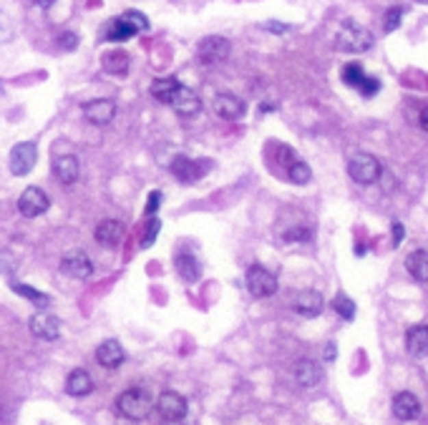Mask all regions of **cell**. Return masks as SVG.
Here are the masks:
<instances>
[{
	"label": "cell",
	"instance_id": "6da1fadb",
	"mask_svg": "<svg viewBox=\"0 0 428 425\" xmlns=\"http://www.w3.org/2000/svg\"><path fill=\"white\" fill-rule=\"evenodd\" d=\"M335 43H338V48L345 51V53H366V51L373 48L375 38H373V33L368 31V28H363L360 23L345 21V23L340 25V31H338Z\"/></svg>",
	"mask_w": 428,
	"mask_h": 425
},
{
	"label": "cell",
	"instance_id": "7a4b0ae2",
	"mask_svg": "<svg viewBox=\"0 0 428 425\" xmlns=\"http://www.w3.org/2000/svg\"><path fill=\"white\" fill-rule=\"evenodd\" d=\"M151 408H154V400L144 387H129L116 398V410L129 420H144L149 417Z\"/></svg>",
	"mask_w": 428,
	"mask_h": 425
},
{
	"label": "cell",
	"instance_id": "3957f363",
	"mask_svg": "<svg viewBox=\"0 0 428 425\" xmlns=\"http://www.w3.org/2000/svg\"><path fill=\"white\" fill-rule=\"evenodd\" d=\"M348 174L355 184H375L383 174V166L381 162L375 159L373 154H366V151H360V154H353L351 162H348Z\"/></svg>",
	"mask_w": 428,
	"mask_h": 425
},
{
	"label": "cell",
	"instance_id": "277c9868",
	"mask_svg": "<svg viewBox=\"0 0 428 425\" xmlns=\"http://www.w3.org/2000/svg\"><path fill=\"white\" fill-rule=\"evenodd\" d=\"M229 51H232V43L227 38H222V36H207L197 46V58L204 66H219V63H225L229 58Z\"/></svg>",
	"mask_w": 428,
	"mask_h": 425
},
{
	"label": "cell",
	"instance_id": "5b68a950",
	"mask_svg": "<svg viewBox=\"0 0 428 425\" xmlns=\"http://www.w3.org/2000/svg\"><path fill=\"white\" fill-rule=\"evenodd\" d=\"M247 289L252 297L257 300H265V297H273L277 292V279L270 270H265L262 264H252L247 270Z\"/></svg>",
	"mask_w": 428,
	"mask_h": 425
},
{
	"label": "cell",
	"instance_id": "8992f818",
	"mask_svg": "<svg viewBox=\"0 0 428 425\" xmlns=\"http://www.w3.org/2000/svg\"><path fill=\"white\" fill-rule=\"evenodd\" d=\"M156 410H159V415H162L166 423H179V420L187 417L189 405L179 393L166 390V393L159 395V400H156Z\"/></svg>",
	"mask_w": 428,
	"mask_h": 425
},
{
	"label": "cell",
	"instance_id": "52a82bcc",
	"mask_svg": "<svg viewBox=\"0 0 428 425\" xmlns=\"http://www.w3.org/2000/svg\"><path fill=\"white\" fill-rule=\"evenodd\" d=\"M48 207H51V201H48V196L40 192L38 186H28V189L21 194V199H18V211H21L25 219L40 217L43 211H48Z\"/></svg>",
	"mask_w": 428,
	"mask_h": 425
},
{
	"label": "cell",
	"instance_id": "ba28073f",
	"mask_svg": "<svg viewBox=\"0 0 428 425\" xmlns=\"http://www.w3.org/2000/svg\"><path fill=\"white\" fill-rule=\"evenodd\" d=\"M36 159H38L36 144L23 141V144L13 146V151H10V171H13L16 177H25V174H31V169L36 166Z\"/></svg>",
	"mask_w": 428,
	"mask_h": 425
},
{
	"label": "cell",
	"instance_id": "9c48e42d",
	"mask_svg": "<svg viewBox=\"0 0 428 425\" xmlns=\"http://www.w3.org/2000/svg\"><path fill=\"white\" fill-rule=\"evenodd\" d=\"M84 116L88 124L94 126H106L114 121L116 116V103L111 99H96V101H88L84 106Z\"/></svg>",
	"mask_w": 428,
	"mask_h": 425
},
{
	"label": "cell",
	"instance_id": "30bf717a",
	"mask_svg": "<svg viewBox=\"0 0 428 425\" xmlns=\"http://www.w3.org/2000/svg\"><path fill=\"white\" fill-rule=\"evenodd\" d=\"M61 272L66 277L73 279H88L94 274V262L84 255V252H68L61 259Z\"/></svg>",
	"mask_w": 428,
	"mask_h": 425
},
{
	"label": "cell",
	"instance_id": "8fae6325",
	"mask_svg": "<svg viewBox=\"0 0 428 425\" xmlns=\"http://www.w3.org/2000/svg\"><path fill=\"white\" fill-rule=\"evenodd\" d=\"M214 114H217L219 118H225V121H237V118L244 116V111H247V106H244V101L240 99V96H234V93H217V99H214Z\"/></svg>",
	"mask_w": 428,
	"mask_h": 425
},
{
	"label": "cell",
	"instance_id": "7c38bea8",
	"mask_svg": "<svg viewBox=\"0 0 428 425\" xmlns=\"http://www.w3.org/2000/svg\"><path fill=\"white\" fill-rule=\"evenodd\" d=\"M31 333L40 340L53 342L61 335V322H58V317L48 315V312H36L31 317Z\"/></svg>",
	"mask_w": 428,
	"mask_h": 425
},
{
	"label": "cell",
	"instance_id": "4fadbf2b",
	"mask_svg": "<svg viewBox=\"0 0 428 425\" xmlns=\"http://www.w3.org/2000/svg\"><path fill=\"white\" fill-rule=\"evenodd\" d=\"M171 174L179 179V181H197V179L207 174V164L204 162H192L189 156H174L171 159Z\"/></svg>",
	"mask_w": 428,
	"mask_h": 425
},
{
	"label": "cell",
	"instance_id": "5bb4252c",
	"mask_svg": "<svg viewBox=\"0 0 428 425\" xmlns=\"http://www.w3.org/2000/svg\"><path fill=\"white\" fill-rule=\"evenodd\" d=\"M393 415H396L398 420H403V423L416 420V417L420 415V400L413 393H408V390L398 393L396 398H393Z\"/></svg>",
	"mask_w": 428,
	"mask_h": 425
},
{
	"label": "cell",
	"instance_id": "9a60e30c",
	"mask_svg": "<svg viewBox=\"0 0 428 425\" xmlns=\"http://www.w3.org/2000/svg\"><path fill=\"white\" fill-rule=\"evenodd\" d=\"M96 360H99V365L106 368V370H116L118 365L126 360V352L116 340H106L96 348Z\"/></svg>",
	"mask_w": 428,
	"mask_h": 425
},
{
	"label": "cell",
	"instance_id": "2e32d148",
	"mask_svg": "<svg viewBox=\"0 0 428 425\" xmlns=\"http://www.w3.org/2000/svg\"><path fill=\"white\" fill-rule=\"evenodd\" d=\"M325 307V300L318 289H303V292L295 297V312L303 317H318Z\"/></svg>",
	"mask_w": 428,
	"mask_h": 425
},
{
	"label": "cell",
	"instance_id": "e0dca14e",
	"mask_svg": "<svg viewBox=\"0 0 428 425\" xmlns=\"http://www.w3.org/2000/svg\"><path fill=\"white\" fill-rule=\"evenodd\" d=\"M405 350L418 360L428 357V325H413L405 333Z\"/></svg>",
	"mask_w": 428,
	"mask_h": 425
},
{
	"label": "cell",
	"instance_id": "ac0fdd59",
	"mask_svg": "<svg viewBox=\"0 0 428 425\" xmlns=\"http://www.w3.org/2000/svg\"><path fill=\"white\" fill-rule=\"evenodd\" d=\"M94 237L101 247H116L121 237H124V224L118 219H103L101 224L96 227Z\"/></svg>",
	"mask_w": 428,
	"mask_h": 425
},
{
	"label": "cell",
	"instance_id": "d6986e66",
	"mask_svg": "<svg viewBox=\"0 0 428 425\" xmlns=\"http://www.w3.org/2000/svg\"><path fill=\"white\" fill-rule=\"evenodd\" d=\"M171 109L177 111V114H181V116H194L197 111L202 109V101H199V96H197L192 88L181 86L179 93L171 101Z\"/></svg>",
	"mask_w": 428,
	"mask_h": 425
},
{
	"label": "cell",
	"instance_id": "ffe728a7",
	"mask_svg": "<svg viewBox=\"0 0 428 425\" xmlns=\"http://www.w3.org/2000/svg\"><path fill=\"white\" fill-rule=\"evenodd\" d=\"M295 380L303 387H315L323 380V368L315 360H300L295 365Z\"/></svg>",
	"mask_w": 428,
	"mask_h": 425
},
{
	"label": "cell",
	"instance_id": "44dd1931",
	"mask_svg": "<svg viewBox=\"0 0 428 425\" xmlns=\"http://www.w3.org/2000/svg\"><path fill=\"white\" fill-rule=\"evenodd\" d=\"M405 270L416 282H428V252L426 249H416L405 257Z\"/></svg>",
	"mask_w": 428,
	"mask_h": 425
},
{
	"label": "cell",
	"instance_id": "7402d4cb",
	"mask_svg": "<svg viewBox=\"0 0 428 425\" xmlns=\"http://www.w3.org/2000/svg\"><path fill=\"white\" fill-rule=\"evenodd\" d=\"M94 390V378L86 370H73L66 380V393L73 395V398H84Z\"/></svg>",
	"mask_w": 428,
	"mask_h": 425
},
{
	"label": "cell",
	"instance_id": "603a6c76",
	"mask_svg": "<svg viewBox=\"0 0 428 425\" xmlns=\"http://www.w3.org/2000/svg\"><path fill=\"white\" fill-rule=\"evenodd\" d=\"M179 88H181V83L177 78H156L154 83H151V96H154L159 103L171 106V101L179 93Z\"/></svg>",
	"mask_w": 428,
	"mask_h": 425
},
{
	"label": "cell",
	"instance_id": "cb8c5ba5",
	"mask_svg": "<svg viewBox=\"0 0 428 425\" xmlns=\"http://www.w3.org/2000/svg\"><path fill=\"white\" fill-rule=\"evenodd\" d=\"M136 33H139V31H136L131 23H126L124 18L118 16V18H114V21H109V25H106V33H103V38L111 40V43H124V40L134 38Z\"/></svg>",
	"mask_w": 428,
	"mask_h": 425
},
{
	"label": "cell",
	"instance_id": "d4e9b609",
	"mask_svg": "<svg viewBox=\"0 0 428 425\" xmlns=\"http://www.w3.org/2000/svg\"><path fill=\"white\" fill-rule=\"evenodd\" d=\"M53 171H55V177H58V181L61 184H73L78 179V159L76 156H71V154H66V156H58L55 159V164H53Z\"/></svg>",
	"mask_w": 428,
	"mask_h": 425
},
{
	"label": "cell",
	"instance_id": "484cf974",
	"mask_svg": "<svg viewBox=\"0 0 428 425\" xmlns=\"http://www.w3.org/2000/svg\"><path fill=\"white\" fill-rule=\"evenodd\" d=\"M177 272L184 282H197L202 277V262L192 252H184V255L177 257Z\"/></svg>",
	"mask_w": 428,
	"mask_h": 425
},
{
	"label": "cell",
	"instance_id": "4316f807",
	"mask_svg": "<svg viewBox=\"0 0 428 425\" xmlns=\"http://www.w3.org/2000/svg\"><path fill=\"white\" fill-rule=\"evenodd\" d=\"M103 68L114 73V76H124L129 70V55L124 51H111V53L103 55Z\"/></svg>",
	"mask_w": 428,
	"mask_h": 425
},
{
	"label": "cell",
	"instance_id": "83f0119b",
	"mask_svg": "<svg viewBox=\"0 0 428 425\" xmlns=\"http://www.w3.org/2000/svg\"><path fill=\"white\" fill-rule=\"evenodd\" d=\"M13 292H18V294H23L25 300H31L33 305H38V307H48V294H43V292H38V289H33V287H28V285H21V282H13Z\"/></svg>",
	"mask_w": 428,
	"mask_h": 425
},
{
	"label": "cell",
	"instance_id": "f1b7e54d",
	"mask_svg": "<svg viewBox=\"0 0 428 425\" xmlns=\"http://www.w3.org/2000/svg\"><path fill=\"white\" fill-rule=\"evenodd\" d=\"M333 307H335V312L342 317V320H353V317H355V302H353L348 294H342V292L335 294Z\"/></svg>",
	"mask_w": 428,
	"mask_h": 425
},
{
	"label": "cell",
	"instance_id": "f546056e",
	"mask_svg": "<svg viewBox=\"0 0 428 425\" xmlns=\"http://www.w3.org/2000/svg\"><path fill=\"white\" fill-rule=\"evenodd\" d=\"M288 179L292 181V184H307L312 179V171H310V166L305 162H295L292 166H288Z\"/></svg>",
	"mask_w": 428,
	"mask_h": 425
},
{
	"label": "cell",
	"instance_id": "4dcf8cb0",
	"mask_svg": "<svg viewBox=\"0 0 428 425\" xmlns=\"http://www.w3.org/2000/svg\"><path fill=\"white\" fill-rule=\"evenodd\" d=\"M342 81L353 88H360V83L366 81V73L360 68V63H348V66H342Z\"/></svg>",
	"mask_w": 428,
	"mask_h": 425
},
{
	"label": "cell",
	"instance_id": "1f68e13d",
	"mask_svg": "<svg viewBox=\"0 0 428 425\" xmlns=\"http://www.w3.org/2000/svg\"><path fill=\"white\" fill-rule=\"evenodd\" d=\"M405 8L403 5H393L390 10H386V18H383V31L386 33H393L401 25V18H403Z\"/></svg>",
	"mask_w": 428,
	"mask_h": 425
},
{
	"label": "cell",
	"instance_id": "d6a6232c",
	"mask_svg": "<svg viewBox=\"0 0 428 425\" xmlns=\"http://www.w3.org/2000/svg\"><path fill=\"white\" fill-rule=\"evenodd\" d=\"M126 21V23H131L136 31H149V18L144 16V13H139V10H126L124 16H121Z\"/></svg>",
	"mask_w": 428,
	"mask_h": 425
},
{
	"label": "cell",
	"instance_id": "836d02e7",
	"mask_svg": "<svg viewBox=\"0 0 428 425\" xmlns=\"http://www.w3.org/2000/svg\"><path fill=\"white\" fill-rule=\"evenodd\" d=\"M159 219H151V222H149L147 224V232L141 234V247L147 249V247H151V244H154V240H156V234H159Z\"/></svg>",
	"mask_w": 428,
	"mask_h": 425
},
{
	"label": "cell",
	"instance_id": "e575fe53",
	"mask_svg": "<svg viewBox=\"0 0 428 425\" xmlns=\"http://www.w3.org/2000/svg\"><path fill=\"white\" fill-rule=\"evenodd\" d=\"M378 91H381V81H378V78L366 76V81L360 83V93H363V96H368V99H370V96H375V93H378Z\"/></svg>",
	"mask_w": 428,
	"mask_h": 425
},
{
	"label": "cell",
	"instance_id": "d590c367",
	"mask_svg": "<svg viewBox=\"0 0 428 425\" xmlns=\"http://www.w3.org/2000/svg\"><path fill=\"white\" fill-rule=\"evenodd\" d=\"M305 240H310V229H305V227H295V229L285 232V242H305Z\"/></svg>",
	"mask_w": 428,
	"mask_h": 425
},
{
	"label": "cell",
	"instance_id": "8d00e7d4",
	"mask_svg": "<svg viewBox=\"0 0 428 425\" xmlns=\"http://www.w3.org/2000/svg\"><path fill=\"white\" fill-rule=\"evenodd\" d=\"M58 46H61L63 51H73V48L78 46V36H76V33H71V31L61 33V38H58Z\"/></svg>",
	"mask_w": 428,
	"mask_h": 425
},
{
	"label": "cell",
	"instance_id": "74e56055",
	"mask_svg": "<svg viewBox=\"0 0 428 425\" xmlns=\"http://www.w3.org/2000/svg\"><path fill=\"white\" fill-rule=\"evenodd\" d=\"M16 257L10 252H0V272H13L16 270Z\"/></svg>",
	"mask_w": 428,
	"mask_h": 425
},
{
	"label": "cell",
	"instance_id": "f35d334b",
	"mask_svg": "<svg viewBox=\"0 0 428 425\" xmlns=\"http://www.w3.org/2000/svg\"><path fill=\"white\" fill-rule=\"evenodd\" d=\"M159 204H162V194H159V192L149 194V204H147V214H149V217H154L156 209H159Z\"/></svg>",
	"mask_w": 428,
	"mask_h": 425
},
{
	"label": "cell",
	"instance_id": "ab89813d",
	"mask_svg": "<svg viewBox=\"0 0 428 425\" xmlns=\"http://www.w3.org/2000/svg\"><path fill=\"white\" fill-rule=\"evenodd\" d=\"M403 234H405V227L401 222H393V247H398L401 242H403Z\"/></svg>",
	"mask_w": 428,
	"mask_h": 425
},
{
	"label": "cell",
	"instance_id": "60d3db41",
	"mask_svg": "<svg viewBox=\"0 0 428 425\" xmlns=\"http://www.w3.org/2000/svg\"><path fill=\"white\" fill-rule=\"evenodd\" d=\"M265 28H267V31L277 33V36H282V33H288V31H290V25H282V23H277V21H267Z\"/></svg>",
	"mask_w": 428,
	"mask_h": 425
},
{
	"label": "cell",
	"instance_id": "b9f144b4",
	"mask_svg": "<svg viewBox=\"0 0 428 425\" xmlns=\"http://www.w3.org/2000/svg\"><path fill=\"white\" fill-rule=\"evenodd\" d=\"M418 121H420V129H423V131L428 133V106L423 111H420V118H418Z\"/></svg>",
	"mask_w": 428,
	"mask_h": 425
},
{
	"label": "cell",
	"instance_id": "7bdbcfd3",
	"mask_svg": "<svg viewBox=\"0 0 428 425\" xmlns=\"http://www.w3.org/2000/svg\"><path fill=\"white\" fill-rule=\"evenodd\" d=\"M33 3H36L38 8H51V5H53L55 0H33Z\"/></svg>",
	"mask_w": 428,
	"mask_h": 425
},
{
	"label": "cell",
	"instance_id": "ee69618b",
	"mask_svg": "<svg viewBox=\"0 0 428 425\" xmlns=\"http://www.w3.org/2000/svg\"><path fill=\"white\" fill-rule=\"evenodd\" d=\"M333 357H335V345L330 342V345H327V360H333Z\"/></svg>",
	"mask_w": 428,
	"mask_h": 425
},
{
	"label": "cell",
	"instance_id": "f6af8a7d",
	"mask_svg": "<svg viewBox=\"0 0 428 425\" xmlns=\"http://www.w3.org/2000/svg\"><path fill=\"white\" fill-rule=\"evenodd\" d=\"M260 111H262V114H265V111H275V103H262Z\"/></svg>",
	"mask_w": 428,
	"mask_h": 425
},
{
	"label": "cell",
	"instance_id": "bcb514c9",
	"mask_svg": "<svg viewBox=\"0 0 428 425\" xmlns=\"http://www.w3.org/2000/svg\"><path fill=\"white\" fill-rule=\"evenodd\" d=\"M416 3H428V0H416Z\"/></svg>",
	"mask_w": 428,
	"mask_h": 425
}]
</instances>
